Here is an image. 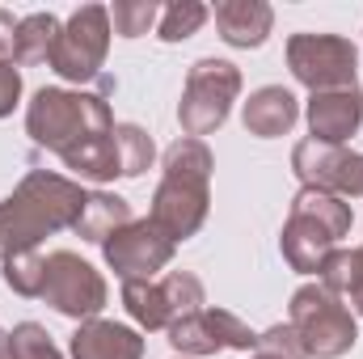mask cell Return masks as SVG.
Wrapping results in <instances>:
<instances>
[{
  "instance_id": "cell-1",
  "label": "cell",
  "mask_w": 363,
  "mask_h": 359,
  "mask_svg": "<svg viewBox=\"0 0 363 359\" xmlns=\"http://www.w3.org/2000/svg\"><path fill=\"white\" fill-rule=\"evenodd\" d=\"M89 190L77 178L51 174V170H30L13 186L9 199H0V263L9 254L38 250L47 237L77 228L85 211Z\"/></svg>"
},
{
  "instance_id": "cell-2",
  "label": "cell",
  "mask_w": 363,
  "mask_h": 359,
  "mask_svg": "<svg viewBox=\"0 0 363 359\" xmlns=\"http://www.w3.org/2000/svg\"><path fill=\"white\" fill-rule=\"evenodd\" d=\"M165 174L152 190V207H148V220L178 245L190 241L203 220H207V207H211V148L203 140H190L178 136L169 148H165Z\"/></svg>"
},
{
  "instance_id": "cell-3",
  "label": "cell",
  "mask_w": 363,
  "mask_h": 359,
  "mask_svg": "<svg viewBox=\"0 0 363 359\" xmlns=\"http://www.w3.org/2000/svg\"><path fill=\"white\" fill-rule=\"evenodd\" d=\"M114 131L110 101L85 89H38L26 106V136L60 161Z\"/></svg>"
},
{
  "instance_id": "cell-4",
  "label": "cell",
  "mask_w": 363,
  "mask_h": 359,
  "mask_svg": "<svg viewBox=\"0 0 363 359\" xmlns=\"http://www.w3.org/2000/svg\"><path fill=\"white\" fill-rule=\"evenodd\" d=\"M351 224H355V211L347 199H338L330 190L300 186L287 207L283 233H279L283 263L296 275H317L325 267V258L338 250V241L351 233Z\"/></svg>"
},
{
  "instance_id": "cell-5",
  "label": "cell",
  "mask_w": 363,
  "mask_h": 359,
  "mask_svg": "<svg viewBox=\"0 0 363 359\" xmlns=\"http://www.w3.org/2000/svg\"><path fill=\"white\" fill-rule=\"evenodd\" d=\"M287 326L296 330L300 347L308 359H342L359 343V321L342 304V296L325 292L321 283H304L291 292Z\"/></svg>"
},
{
  "instance_id": "cell-6",
  "label": "cell",
  "mask_w": 363,
  "mask_h": 359,
  "mask_svg": "<svg viewBox=\"0 0 363 359\" xmlns=\"http://www.w3.org/2000/svg\"><path fill=\"white\" fill-rule=\"evenodd\" d=\"M241 68L228 60H194L182 85V101H178V123L190 140H203L211 131H220L228 123L233 101L241 97Z\"/></svg>"
},
{
  "instance_id": "cell-7",
  "label": "cell",
  "mask_w": 363,
  "mask_h": 359,
  "mask_svg": "<svg viewBox=\"0 0 363 359\" xmlns=\"http://www.w3.org/2000/svg\"><path fill=\"white\" fill-rule=\"evenodd\" d=\"M287 68L308 93L355 89L359 85V47L347 34H291L287 38Z\"/></svg>"
},
{
  "instance_id": "cell-8",
  "label": "cell",
  "mask_w": 363,
  "mask_h": 359,
  "mask_svg": "<svg viewBox=\"0 0 363 359\" xmlns=\"http://www.w3.org/2000/svg\"><path fill=\"white\" fill-rule=\"evenodd\" d=\"M106 51H110V9L106 4H81L55 38L51 68L72 85H89L101 77Z\"/></svg>"
},
{
  "instance_id": "cell-9",
  "label": "cell",
  "mask_w": 363,
  "mask_h": 359,
  "mask_svg": "<svg viewBox=\"0 0 363 359\" xmlns=\"http://www.w3.org/2000/svg\"><path fill=\"white\" fill-rule=\"evenodd\" d=\"M43 300L55 313L72 317V321H93L106 309L110 292H106V279H101V270L93 267V263H85L72 250H55V254H47Z\"/></svg>"
},
{
  "instance_id": "cell-10",
  "label": "cell",
  "mask_w": 363,
  "mask_h": 359,
  "mask_svg": "<svg viewBox=\"0 0 363 359\" xmlns=\"http://www.w3.org/2000/svg\"><path fill=\"white\" fill-rule=\"evenodd\" d=\"M174 241L144 216V220H131L127 228H118L106 245H101V258L106 267L114 270L123 283H152L161 270L174 263Z\"/></svg>"
},
{
  "instance_id": "cell-11",
  "label": "cell",
  "mask_w": 363,
  "mask_h": 359,
  "mask_svg": "<svg viewBox=\"0 0 363 359\" xmlns=\"http://www.w3.org/2000/svg\"><path fill=\"white\" fill-rule=\"evenodd\" d=\"M169 347L186 359H203L220 351H254L258 334L228 309H199L169 326Z\"/></svg>"
},
{
  "instance_id": "cell-12",
  "label": "cell",
  "mask_w": 363,
  "mask_h": 359,
  "mask_svg": "<svg viewBox=\"0 0 363 359\" xmlns=\"http://www.w3.org/2000/svg\"><path fill=\"white\" fill-rule=\"evenodd\" d=\"M291 170L300 186L313 190H330L338 199H359L363 194V153H351L342 144H317V140H300L291 148Z\"/></svg>"
},
{
  "instance_id": "cell-13",
  "label": "cell",
  "mask_w": 363,
  "mask_h": 359,
  "mask_svg": "<svg viewBox=\"0 0 363 359\" xmlns=\"http://www.w3.org/2000/svg\"><path fill=\"white\" fill-rule=\"evenodd\" d=\"M308 140L317 144H347L355 131L363 127V93L355 89H330L308 97Z\"/></svg>"
},
{
  "instance_id": "cell-14",
  "label": "cell",
  "mask_w": 363,
  "mask_h": 359,
  "mask_svg": "<svg viewBox=\"0 0 363 359\" xmlns=\"http://www.w3.org/2000/svg\"><path fill=\"white\" fill-rule=\"evenodd\" d=\"M216 30L237 51H258L274 30V9L267 0H220L216 4Z\"/></svg>"
},
{
  "instance_id": "cell-15",
  "label": "cell",
  "mask_w": 363,
  "mask_h": 359,
  "mask_svg": "<svg viewBox=\"0 0 363 359\" xmlns=\"http://www.w3.org/2000/svg\"><path fill=\"white\" fill-rule=\"evenodd\" d=\"M68 351H72V359H144V338H140V330H131L123 321L93 317V321L77 326Z\"/></svg>"
},
{
  "instance_id": "cell-16",
  "label": "cell",
  "mask_w": 363,
  "mask_h": 359,
  "mask_svg": "<svg viewBox=\"0 0 363 359\" xmlns=\"http://www.w3.org/2000/svg\"><path fill=\"white\" fill-rule=\"evenodd\" d=\"M300 118V101L296 93L283 89V85H262V89L250 93L245 110H241V123L250 136L258 140H274V136H287Z\"/></svg>"
},
{
  "instance_id": "cell-17",
  "label": "cell",
  "mask_w": 363,
  "mask_h": 359,
  "mask_svg": "<svg viewBox=\"0 0 363 359\" xmlns=\"http://www.w3.org/2000/svg\"><path fill=\"white\" fill-rule=\"evenodd\" d=\"M135 216H131V203L123 199V194H110V190H89V199H85V211H81V220H77V237L81 241H93V245H106L118 228H127Z\"/></svg>"
},
{
  "instance_id": "cell-18",
  "label": "cell",
  "mask_w": 363,
  "mask_h": 359,
  "mask_svg": "<svg viewBox=\"0 0 363 359\" xmlns=\"http://www.w3.org/2000/svg\"><path fill=\"white\" fill-rule=\"evenodd\" d=\"M317 283H321L325 292L351 300V313L363 317V245H355V250H342V245H338V250L325 258V267L317 270Z\"/></svg>"
},
{
  "instance_id": "cell-19",
  "label": "cell",
  "mask_w": 363,
  "mask_h": 359,
  "mask_svg": "<svg viewBox=\"0 0 363 359\" xmlns=\"http://www.w3.org/2000/svg\"><path fill=\"white\" fill-rule=\"evenodd\" d=\"M64 21L55 13H30L17 21V43H13V64H51L55 38Z\"/></svg>"
},
{
  "instance_id": "cell-20",
  "label": "cell",
  "mask_w": 363,
  "mask_h": 359,
  "mask_svg": "<svg viewBox=\"0 0 363 359\" xmlns=\"http://www.w3.org/2000/svg\"><path fill=\"white\" fill-rule=\"evenodd\" d=\"M123 309L131 313V321L140 330H169L178 321L161 279H152V283H123Z\"/></svg>"
},
{
  "instance_id": "cell-21",
  "label": "cell",
  "mask_w": 363,
  "mask_h": 359,
  "mask_svg": "<svg viewBox=\"0 0 363 359\" xmlns=\"http://www.w3.org/2000/svg\"><path fill=\"white\" fill-rule=\"evenodd\" d=\"M114 157H118V178H140L157 161V144L140 123H114Z\"/></svg>"
},
{
  "instance_id": "cell-22",
  "label": "cell",
  "mask_w": 363,
  "mask_h": 359,
  "mask_svg": "<svg viewBox=\"0 0 363 359\" xmlns=\"http://www.w3.org/2000/svg\"><path fill=\"white\" fill-rule=\"evenodd\" d=\"M64 170H72L77 178L85 182H114L118 178V157H114V131L101 136V140H89L85 148L68 153L64 157Z\"/></svg>"
},
{
  "instance_id": "cell-23",
  "label": "cell",
  "mask_w": 363,
  "mask_h": 359,
  "mask_svg": "<svg viewBox=\"0 0 363 359\" xmlns=\"http://www.w3.org/2000/svg\"><path fill=\"white\" fill-rule=\"evenodd\" d=\"M207 17H211L207 4H199V0H174V4L161 9L157 38H161V43H186V38H194V34L203 30Z\"/></svg>"
},
{
  "instance_id": "cell-24",
  "label": "cell",
  "mask_w": 363,
  "mask_h": 359,
  "mask_svg": "<svg viewBox=\"0 0 363 359\" xmlns=\"http://www.w3.org/2000/svg\"><path fill=\"white\" fill-rule=\"evenodd\" d=\"M0 279L4 287H13L17 296H43V279H47V258L38 250H26V254H9L0 263Z\"/></svg>"
},
{
  "instance_id": "cell-25",
  "label": "cell",
  "mask_w": 363,
  "mask_h": 359,
  "mask_svg": "<svg viewBox=\"0 0 363 359\" xmlns=\"http://www.w3.org/2000/svg\"><path fill=\"white\" fill-rule=\"evenodd\" d=\"M161 9L165 4H157V0H114L110 4V30L123 38H140L161 21Z\"/></svg>"
},
{
  "instance_id": "cell-26",
  "label": "cell",
  "mask_w": 363,
  "mask_h": 359,
  "mask_svg": "<svg viewBox=\"0 0 363 359\" xmlns=\"http://www.w3.org/2000/svg\"><path fill=\"white\" fill-rule=\"evenodd\" d=\"M161 287H165L178 321L190 317V313H199V309H207V292H203V279L194 270H165L161 275Z\"/></svg>"
},
{
  "instance_id": "cell-27",
  "label": "cell",
  "mask_w": 363,
  "mask_h": 359,
  "mask_svg": "<svg viewBox=\"0 0 363 359\" xmlns=\"http://www.w3.org/2000/svg\"><path fill=\"white\" fill-rule=\"evenodd\" d=\"M9 359H64L55 338L47 334V326L38 321H21L9 330Z\"/></svg>"
},
{
  "instance_id": "cell-28",
  "label": "cell",
  "mask_w": 363,
  "mask_h": 359,
  "mask_svg": "<svg viewBox=\"0 0 363 359\" xmlns=\"http://www.w3.org/2000/svg\"><path fill=\"white\" fill-rule=\"evenodd\" d=\"M254 351H271V355H279V359H308L304 355V347H300V338H296V330H291L287 321H279V326H271V330H262Z\"/></svg>"
},
{
  "instance_id": "cell-29",
  "label": "cell",
  "mask_w": 363,
  "mask_h": 359,
  "mask_svg": "<svg viewBox=\"0 0 363 359\" xmlns=\"http://www.w3.org/2000/svg\"><path fill=\"white\" fill-rule=\"evenodd\" d=\"M17 101H21V72H17V64L0 60V118H9L17 110Z\"/></svg>"
},
{
  "instance_id": "cell-30",
  "label": "cell",
  "mask_w": 363,
  "mask_h": 359,
  "mask_svg": "<svg viewBox=\"0 0 363 359\" xmlns=\"http://www.w3.org/2000/svg\"><path fill=\"white\" fill-rule=\"evenodd\" d=\"M13 43H17V17L9 9H0V60L13 64Z\"/></svg>"
},
{
  "instance_id": "cell-31",
  "label": "cell",
  "mask_w": 363,
  "mask_h": 359,
  "mask_svg": "<svg viewBox=\"0 0 363 359\" xmlns=\"http://www.w3.org/2000/svg\"><path fill=\"white\" fill-rule=\"evenodd\" d=\"M0 359H9V330H0Z\"/></svg>"
},
{
  "instance_id": "cell-32",
  "label": "cell",
  "mask_w": 363,
  "mask_h": 359,
  "mask_svg": "<svg viewBox=\"0 0 363 359\" xmlns=\"http://www.w3.org/2000/svg\"><path fill=\"white\" fill-rule=\"evenodd\" d=\"M250 359H279V355H271V351H254Z\"/></svg>"
},
{
  "instance_id": "cell-33",
  "label": "cell",
  "mask_w": 363,
  "mask_h": 359,
  "mask_svg": "<svg viewBox=\"0 0 363 359\" xmlns=\"http://www.w3.org/2000/svg\"><path fill=\"white\" fill-rule=\"evenodd\" d=\"M178 359H186V355H178Z\"/></svg>"
}]
</instances>
